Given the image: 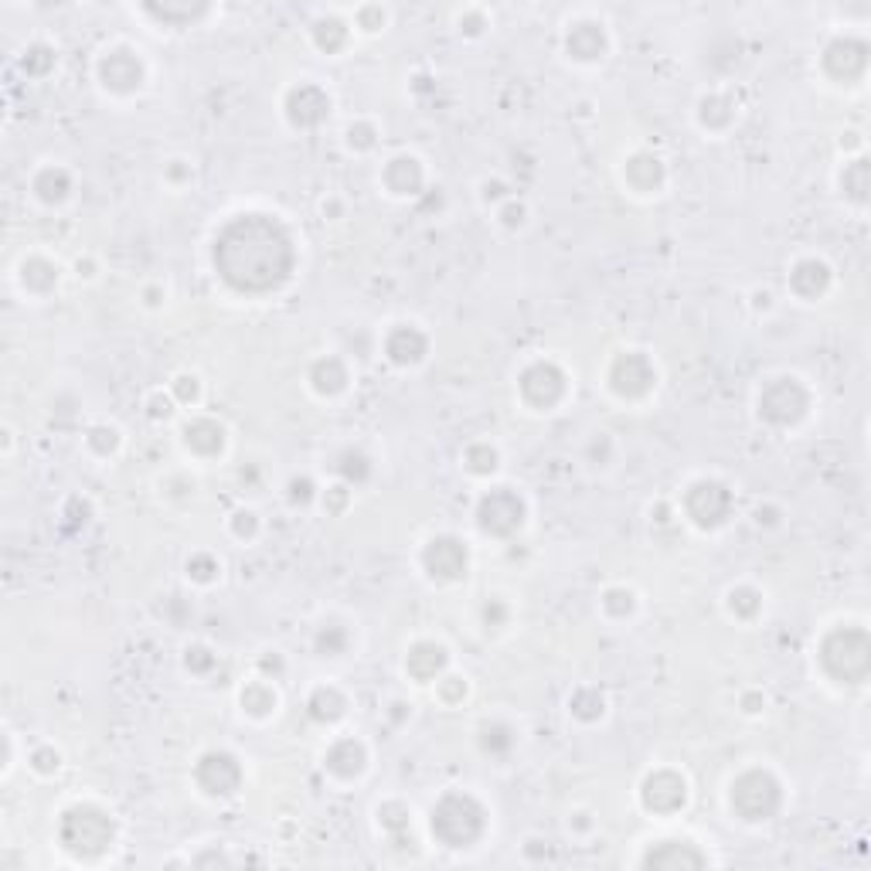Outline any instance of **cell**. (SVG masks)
Listing matches in <instances>:
<instances>
[{"mask_svg":"<svg viewBox=\"0 0 871 871\" xmlns=\"http://www.w3.org/2000/svg\"><path fill=\"white\" fill-rule=\"evenodd\" d=\"M99 79L113 92H133L143 82V65L130 52H106V58L99 62Z\"/></svg>","mask_w":871,"mask_h":871,"instance_id":"9a60e30c","label":"cell"},{"mask_svg":"<svg viewBox=\"0 0 871 871\" xmlns=\"http://www.w3.org/2000/svg\"><path fill=\"white\" fill-rule=\"evenodd\" d=\"M310 715L317 718V722H334V718L344 715V698L341 691L334 688H320L314 698H310Z\"/></svg>","mask_w":871,"mask_h":871,"instance_id":"83f0119b","label":"cell"},{"mask_svg":"<svg viewBox=\"0 0 871 871\" xmlns=\"http://www.w3.org/2000/svg\"><path fill=\"white\" fill-rule=\"evenodd\" d=\"M113 817L92 803H75L58 820V837L62 848L79 854V858H96L113 844Z\"/></svg>","mask_w":871,"mask_h":871,"instance_id":"7a4b0ae2","label":"cell"},{"mask_svg":"<svg viewBox=\"0 0 871 871\" xmlns=\"http://www.w3.org/2000/svg\"><path fill=\"white\" fill-rule=\"evenodd\" d=\"M521 395L535 409H552V405L565 395V375L548 361H538L521 375Z\"/></svg>","mask_w":871,"mask_h":871,"instance_id":"8fae6325","label":"cell"},{"mask_svg":"<svg viewBox=\"0 0 871 871\" xmlns=\"http://www.w3.org/2000/svg\"><path fill=\"white\" fill-rule=\"evenodd\" d=\"M603 48H606V35L599 24H575L569 31V55L582 58V62L603 58Z\"/></svg>","mask_w":871,"mask_h":871,"instance_id":"ffe728a7","label":"cell"},{"mask_svg":"<svg viewBox=\"0 0 871 871\" xmlns=\"http://www.w3.org/2000/svg\"><path fill=\"white\" fill-rule=\"evenodd\" d=\"M242 705L249 708L252 715H266V712H273L276 695H273V691H269V688H262V684H252V688L242 695Z\"/></svg>","mask_w":871,"mask_h":871,"instance_id":"f546056e","label":"cell"},{"mask_svg":"<svg viewBox=\"0 0 871 871\" xmlns=\"http://www.w3.org/2000/svg\"><path fill=\"white\" fill-rule=\"evenodd\" d=\"M684 511H688V518L695 521L698 528H718V524L729 521V511H732L729 487L718 484V480H698V484L688 490V497H684Z\"/></svg>","mask_w":871,"mask_h":871,"instance_id":"52a82bcc","label":"cell"},{"mask_svg":"<svg viewBox=\"0 0 871 871\" xmlns=\"http://www.w3.org/2000/svg\"><path fill=\"white\" fill-rule=\"evenodd\" d=\"M31 766H35V773L48 776V773H55V769L62 766V756H58L55 749H38L35 756H31Z\"/></svg>","mask_w":871,"mask_h":871,"instance_id":"836d02e7","label":"cell"},{"mask_svg":"<svg viewBox=\"0 0 871 871\" xmlns=\"http://www.w3.org/2000/svg\"><path fill=\"white\" fill-rule=\"evenodd\" d=\"M327 769L337 776H358L365 769V746L354 739L334 742V749L327 752Z\"/></svg>","mask_w":871,"mask_h":871,"instance_id":"44dd1931","label":"cell"},{"mask_svg":"<svg viewBox=\"0 0 871 871\" xmlns=\"http://www.w3.org/2000/svg\"><path fill=\"white\" fill-rule=\"evenodd\" d=\"M310 382H314L320 395H337V392H344V385H348V368H344L337 358H324V361H317L314 371H310Z\"/></svg>","mask_w":871,"mask_h":871,"instance_id":"4316f807","label":"cell"},{"mask_svg":"<svg viewBox=\"0 0 871 871\" xmlns=\"http://www.w3.org/2000/svg\"><path fill=\"white\" fill-rule=\"evenodd\" d=\"M24 286H28L31 293H41V283L38 279H45L48 286H55L58 283V266H52V262H45V259H28L24 262Z\"/></svg>","mask_w":871,"mask_h":871,"instance_id":"f1b7e54d","label":"cell"},{"mask_svg":"<svg viewBox=\"0 0 871 871\" xmlns=\"http://www.w3.org/2000/svg\"><path fill=\"white\" fill-rule=\"evenodd\" d=\"M385 351L395 365H416V361H422V354H426V337H422V331H416V327L402 324L388 334Z\"/></svg>","mask_w":871,"mask_h":871,"instance_id":"ac0fdd59","label":"cell"},{"mask_svg":"<svg viewBox=\"0 0 871 871\" xmlns=\"http://www.w3.org/2000/svg\"><path fill=\"white\" fill-rule=\"evenodd\" d=\"M467 467L473 473H490L497 467V453L490 446H470L467 450Z\"/></svg>","mask_w":871,"mask_h":871,"instance_id":"4dcf8cb0","label":"cell"},{"mask_svg":"<svg viewBox=\"0 0 871 871\" xmlns=\"http://www.w3.org/2000/svg\"><path fill=\"white\" fill-rule=\"evenodd\" d=\"M820 661H824L827 674L837 681L858 684L865 681L868 667H871V654H868V637L865 630H837L824 640V650H820Z\"/></svg>","mask_w":871,"mask_h":871,"instance_id":"277c9868","label":"cell"},{"mask_svg":"<svg viewBox=\"0 0 871 871\" xmlns=\"http://www.w3.org/2000/svg\"><path fill=\"white\" fill-rule=\"evenodd\" d=\"M654 382H657V371L640 351L620 354L610 368V385L623 399H640V395H647L650 388H654Z\"/></svg>","mask_w":871,"mask_h":871,"instance_id":"9c48e42d","label":"cell"},{"mask_svg":"<svg viewBox=\"0 0 871 871\" xmlns=\"http://www.w3.org/2000/svg\"><path fill=\"white\" fill-rule=\"evenodd\" d=\"M443 667H446V647H439V644H416L412 647V654L405 657V671L422 684L433 681Z\"/></svg>","mask_w":871,"mask_h":871,"instance_id":"d6986e66","label":"cell"},{"mask_svg":"<svg viewBox=\"0 0 871 871\" xmlns=\"http://www.w3.org/2000/svg\"><path fill=\"white\" fill-rule=\"evenodd\" d=\"M293 239L276 218L239 215L215 239V269L232 290L269 293L293 273Z\"/></svg>","mask_w":871,"mask_h":871,"instance_id":"6da1fadb","label":"cell"},{"mask_svg":"<svg viewBox=\"0 0 871 871\" xmlns=\"http://www.w3.org/2000/svg\"><path fill=\"white\" fill-rule=\"evenodd\" d=\"M184 443L191 446L194 453H218L222 450V426L211 419H194L191 426H184Z\"/></svg>","mask_w":871,"mask_h":871,"instance_id":"d4e9b609","label":"cell"},{"mask_svg":"<svg viewBox=\"0 0 871 871\" xmlns=\"http://www.w3.org/2000/svg\"><path fill=\"white\" fill-rule=\"evenodd\" d=\"M198 786L205 793H211V797H228V793L239 790L242 783V766L235 756H228V752H208V756H201L198 763Z\"/></svg>","mask_w":871,"mask_h":871,"instance_id":"30bf717a","label":"cell"},{"mask_svg":"<svg viewBox=\"0 0 871 871\" xmlns=\"http://www.w3.org/2000/svg\"><path fill=\"white\" fill-rule=\"evenodd\" d=\"M429 824L446 848H470L484 834V807L470 793H446L433 807Z\"/></svg>","mask_w":871,"mask_h":871,"instance_id":"3957f363","label":"cell"},{"mask_svg":"<svg viewBox=\"0 0 871 871\" xmlns=\"http://www.w3.org/2000/svg\"><path fill=\"white\" fill-rule=\"evenodd\" d=\"M647 868H701L705 854H701L691 841H664L647 851Z\"/></svg>","mask_w":871,"mask_h":871,"instance_id":"2e32d148","label":"cell"},{"mask_svg":"<svg viewBox=\"0 0 871 871\" xmlns=\"http://www.w3.org/2000/svg\"><path fill=\"white\" fill-rule=\"evenodd\" d=\"M793 290L800 293V297H817V293L827 290V283H831V269L824 266V262L817 259H803L797 269H793L790 276Z\"/></svg>","mask_w":871,"mask_h":871,"instance_id":"7402d4cb","label":"cell"},{"mask_svg":"<svg viewBox=\"0 0 871 871\" xmlns=\"http://www.w3.org/2000/svg\"><path fill=\"white\" fill-rule=\"evenodd\" d=\"M477 521L487 535H511V531L521 528L524 521V504L521 497L514 494L511 487H497L480 501L477 507Z\"/></svg>","mask_w":871,"mask_h":871,"instance_id":"ba28073f","label":"cell"},{"mask_svg":"<svg viewBox=\"0 0 871 871\" xmlns=\"http://www.w3.org/2000/svg\"><path fill=\"white\" fill-rule=\"evenodd\" d=\"M865 55L868 48L861 45V41H834L824 55V65L837 79H854V75H861V69H865Z\"/></svg>","mask_w":871,"mask_h":871,"instance_id":"e0dca14e","label":"cell"},{"mask_svg":"<svg viewBox=\"0 0 871 871\" xmlns=\"http://www.w3.org/2000/svg\"><path fill=\"white\" fill-rule=\"evenodd\" d=\"M426 569L433 579H460V575H467V548L450 535L433 538L426 548Z\"/></svg>","mask_w":871,"mask_h":871,"instance_id":"4fadbf2b","label":"cell"},{"mask_svg":"<svg viewBox=\"0 0 871 871\" xmlns=\"http://www.w3.org/2000/svg\"><path fill=\"white\" fill-rule=\"evenodd\" d=\"M341 460H344L341 473H344V477H348V480H365V477H368V460H365V456H361V453L348 450V453L341 456Z\"/></svg>","mask_w":871,"mask_h":871,"instance_id":"d6a6232c","label":"cell"},{"mask_svg":"<svg viewBox=\"0 0 871 871\" xmlns=\"http://www.w3.org/2000/svg\"><path fill=\"white\" fill-rule=\"evenodd\" d=\"M780 807V783L763 769L742 773L732 783V810H739L742 820H769Z\"/></svg>","mask_w":871,"mask_h":871,"instance_id":"5b68a950","label":"cell"},{"mask_svg":"<svg viewBox=\"0 0 871 871\" xmlns=\"http://www.w3.org/2000/svg\"><path fill=\"white\" fill-rule=\"evenodd\" d=\"M807 412V392L797 378H773L759 395V416L776 426H790Z\"/></svg>","mask_w":871,"mask_h":871,"instance_id":"8992f818","label":"cell"},{"mask_svg":"<svg viewBox=\"0 0 871 871\" xmlns=\"http://www.w3.org/2000/svg\"><path fill=\"white\" fill-rule=\"evenodd\" d=\"M72 191V177L69 171H62V167H45V171H38L35 177V194L45 205H58V201H65Z\"/></svg>","mask_w":871,"mask_h":871,"instance_id":"cb8c5ba5","label":"cell"},{"mask_svg":"<svg viewBox=\"0 0 871 871\" xmlns=\"http://www.w3.org/2000/svg\"><path fill=\"white\" fill-rule=\"evenodd\" d=\"M865 160H858V164H851L848 171H844V188L851 191V198H865V191H868V181H865Z\"/></svg>","mask_w":871,"mask_h":871,"instance_id":"1f68e13d","label":"cell"},{"mask_svg":"<svg viewBox=\"0 0 871 871\" xmlns=\"http://www.w3.org/2000/svg\"><path fill=\"white\" fill-rule=\"evenodd\" d=\"M640 800H644V807L654 810V814H674L678 807H684L688 790H684V780L678 773L661 769V773L647 776L644 790H640Z\"/></svg>","mask_w":871,"mask_h":871,"instance_id":"7c38bea8","label":"cell"},{"mask_svg":"<svg viewBox=\"0 0 871 871\" xmlns=\"http://www.w3.org/2000/svg\"><path fill=\"white\" fill-rule=\"evenodd\" d=\"M348 143L351 147H358V150H365V147H371V143H375V137H371V130H365V126H358V130H348Z\"/></svg>","mask_w":871,"mask_h":871,"instance_id":"d590c367","label":"cell"},{"mask_svg":"<svg viewBox=\"0 0 871 871\" xmlns=\"http://www.w3.org/2000/svg\"><path fill=\"white\" fill-rule=\"evenodd\" d=\"M116 439H120V433H116L113 426H96L89 433V446H99V450L106 453V450H113V446H116Z\"/></svg>","mask_w":871,"mask_h":871,"instance_id":"e575fe53","label":"cell"},{"mask_svg":"<svg viewBox=\"0 0 871 871\" xmlns=\"http://www.w3.org/2000/svg\"><path fill=\"white\" fill-rule=\"evenodd\" d=\"M627 177L637 191H654L664 181V164L654 154H637L627 164Z\"/></svg>","mask_w":871,"mask_h":871,"instance_id":"484cf974","label":"cell"},{"mask_svg":"<svg viewBox=\"0 0 871 871\" xmlns=\"http://www.w3.org/2000/svg\"><path fill=\"white\" fill-rule=\"evenodd\" d=\"M286 113H290V120L297 126H317V123L327 120V113H331V96H327L320 86L303 82V86L293 89L290 99H286Z\"/></svg>","mask_w":871,"mask_h":871,"instance_id":"5bb4252c","label":"cell"},{"mask_svg":"<svg viewBox=\"0 0 871 871\" xmlns=\"http://www.w3.org/2000/svg\"><path fill=\"white\" fill-rule=\"evenodd\" d=\"M385 184L395 194H416L422 184V167L416 157H395L385 167Z\"/></svg>","mask_w":871,"mask_h":871,"instance_id":"603a6c76","label":"cell"}]
</instances>
